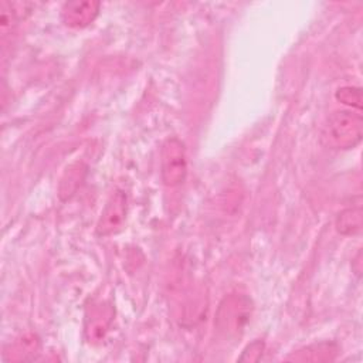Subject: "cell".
<instances>
[{
    "instance_id": "cell-7",
    "label": "cell",
    "mask_w": 363,
    "mask_h": 363,
    "mask_svg": "<svg viewBox=\"0 0 363 363\" xmlns=\"http://www.w3.org/2000/svg\"><path fill=\"white\" fill-rule=\"evenodd\" d=\"M336 230L343 235H354L362 231L363 211L360 206L349 207L340 211L336 217Z\"/></svg>"
},
{
    "instance_id": "cell-2",
    "label": "cell",
    "mask_w": 363,
    "mask_h": 363,
    "mask_svg": "<svg viewBox=\"0 0 363 363\" xmlns=\"http://www.w3.org/2000/svg\"><path fill=\"white\" fill-rule=\"evenodd\" d=\"M252 313V302L245 295H228L218 305L216 325L228 337L240 336Z\"/></svg>"
},
{
    "instance_id": "cell-9",
    "label": "cell",
    "mask_w": 363,
    "mask_h": 363,
    "mask_svg": "<svg viewBox=\"0 0 363 363\" xmlns=\"http://www.w3.org/2000/svg\"><path fill=\"white\" fill-rule=\"evenodd\" d=\"M335 96L345 105L356 109L362 108V89L359 86H342L336 91Z\"/></svg>"
},
{
    "instance_id": "cell-6",
    "label": "cell",
    "mask_w": 363,
    "mask_h": 363,
    "mask_svg": "<svg viewBox=\"0 0 363 363\" xmlns=\"http://www.w3.org/2000/svg\"><path fill=\"white\" fill-rule=\"evenodd\" d=\"M85 173L86 167L82 163H74L65 170L58 187V194L61 200H68L75 194L85 177Z\"/></svg>"
},
{
    "instance_id": "cell-10",
    "label": "cell",
    "mask_w": 363,
    "mask_h": 363,
    "mask_svg": "<svg viewBox=\"0 0 363 363\" xmlns=\"http://www.w3.org/2000/svg\"><path fill=\"white\" fill-rule=\"evenodd\" d=\"M262 350H264V342L254 340L244 349V352L238 360L240 362H258L262 356Z\"/></svg>"
},
{
    "instance_id": "cell-5",
    "label": "cell",
    "mask_w": 363,
    "mask_h": 363,
    "mask_svg": "<svg viewBox=\"0 0 363 363\" xmlns=\"http://www.w3.org/2000/svg\"><path fill=\"white\" fill-rule=\"evenodd\" d=\"M99 1L94 0H74L62 6L61 18L65 26L71 28H84L89 26L99 13Z\"/></svg>"
},
{
    "instance_id": "cell-8",
    "label": "cell",
    "mask_w": 363,
    "mask_h": 363,
    "mask_svg": "<svg viewBox=\"0 0 363 363\" xmlns=\"http://www.w3.org/2000/svg\"><path fill=\"white\" fill-rule=\"evenodd\" d=\"M18 17L17 11H14L13 4L7 1L0 3V31L1 35H7L10 31H13L17 26Z\"/></svg>"
},
{
    "instance_id": "cell-3",
    "label": "cell",
    "mask_w": 363,
    "mask_h": 363,
    "mask_svg": "<svg viewBox=\"0 0 363 363\" xmlns=\"http://www.w3.org/2000/svg\"><path fill=\"white\" fill-rule=\"evenodd\" d=\"M162 180L169 187L182 184L187 174V162L184 145L177 138H169L163 142L160 150Z\"/></svg>"
},
{
    "instance_id": "cell-1",
    "label": "cell",
    "mask_w": 363,
    "mask_h": 363,
    "mask_svg": "<svg viewBox=\"0 0 363 363\" xmlns=\"http://www.w3.org/2000/svg\"><path fill=\"white\" fill-rule=\"evenodd\" d=\"M363 119L352 111H336L328 116L322 126L320 139L330 149H350L362 139Z\"/></svg>"
},
{
    "instance_id": "cell-4",
    "label": "cell",
    "mask_w": 363,
    "mask_h": 363,
    "mask_svg": "<svg viewBox=\"0 0 363 363\" xmlns=\"http://www.w3.org/2000/svg\"><path fill=\"white\" fill-rule=\"evenodd\" d=\"M128 211V197L122 190H116L106 201L96 224L98 235H111L122 228Z\"/></svg>"
},
{
    "instance_id": "cell-11",
    "label": "cell",
    "mask_w": 363,
    "mask_h": 363,
    "mask_svg": "<svg viewBox=\"0 0 363 363\" xmlns=\"http://www.w3.org/2000/svg\"><path fill=\"white\" fill-rule=\"evenodd\" d=\"M352 268L356 272V275H360V272H362V251H359L356 254V258L352 262Z\"/></svg>"
}]
</instances>
